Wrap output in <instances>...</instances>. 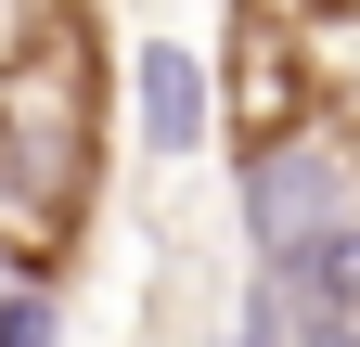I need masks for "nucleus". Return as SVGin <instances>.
<instances>
[{
    "mask_svg": "<svg viewBox=\"0 0 360 347\" xmlns=\"http://www.w3.org/2000/svg\"><path fill=\"white\" fill-rule=\"evenodd\" d=\"M90 129H103V52H90V13H52L0 77V244L13 257H65L90 206Z\"/></svg>",
    "mask_w": 360,
    "mask_h": 347,
    "instance_id": "nucleus-1",
    "label": "nucleus"
},
{
    "mask_svg": "<svg viewBox=\"0 0 360 347\" xmlns=\"http://www.w3.org/2000/svg\"><path fill=\"white\" fill-rule=\"evenodd\" d=\"M129 91H142V142H155V155H193V142H206V116H219L206 65L180 52V39H142V65H129Z\"/></svg>",
    "mask_w": 360,
    "mask_h": 347,
    "instance_id": "nucleus-4",
    "label": "nucleus"
},
{
    "mask_svg": "<svg viewBox=\"0 0 360 347\" xmlns=\"http://www.w3.org/2000/svg\"><path fill=\"white\" fill-rule=\"evenodd\" d=\"M0 347H52V309L39 296H0Z\"/></svg>",
    "mask_w": 360,
    "mask_h": 347,
    "instance_id": "nucleus-6",
    "label": "nucleus"
},
{
    "mask_svg": "<svg viewBox=\"0 0 360 347\" xmlns=\"http://www.w3.org/2000/svg\"><path fill=\"white\" fill-rule=\"evenodd\" d=\"M245 219H257V244H270V257H296L322 219H347V167H335V155L296 129V142L245 155Z\"/></svg>",
    "mask_w": 360,
    "mask_h": 347,
    "instance_id": "nucleus-3",
    "label": "nucleus"
},
{
    "mask_svg": "<svg viewBox=\"0 0 360 347\" xmlns=\"http://www.w3.org/2000/svg\"><path fill=\"white\" fill-rule=\"evenodd\" d=\"M270 270H283L309 309H347V322H360V206H347V219H322L296 257H270Z\"/></svg>",
    "mask_w": 360,
    "mask_h": 347,
    "instance_id": "nucleus-5",
    "label": "nucleus"
},
{
    "mask_svg": "<svg viewBox=\"0 0 360 347\" xmlns=\"http://www.w3.org/2000/svg\"><path fill=\"white\" fill-rule=\"evenodd\" d=\"M296 347H360V322H347V309H309V334H296Z\"/></svg>",
    "mask_w": 360,
    "mask_h": 347,
    "instance_id": "nucleus-7",
    "label": "nucleus"
},
{
    "mask_svg": "<svg viewBox=\"0 0 360 347\" xmlns=\"http://www.w3.org/2000/svg\"><path fill=\"white\" fill-rule=\"evenodd\" d=\"M309 103H322V77H309L296 0H245L232 13V77H219V129H232L245 155H270V142L309 129Z\"/></svg>",
    "mask_w": 360,
    "mask_h": 347,
    "instance_id": "nucleus-2",
    "label": "nucleus"
}]
</instances>
